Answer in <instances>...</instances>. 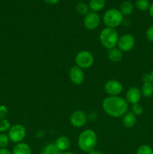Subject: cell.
Returning <instances> with one entry per match:
<instances>
[{"instance_id": "5b68a950", "label": "cell", "mask_w": 153, "mask_h": 154, "mask_svg": "<svg viewBox=\"0 0 153 154\" xmlns=\"http://www.w3.org/2000/svg\"><path fill=\"white\" fill-rule=\"evenodd\" d=\"M76 65L82 69H87L93 66L94 58L93 54L88 51H81L75 57Z\"/></svg>"}, {"instance_id": "7402d4cb", "label": "cell", "mask_w": 153, "mask_h": 154, "mask_svg": "<svg viewBox=\"0 0 153 154\" xmlns=\"http://www.w3.org/2000/svg\"><path fill=\"white\" fill-rule=\"evenodd\" d=\"M135 5L138 10L146 11L149 9L151 5H150L148 0H136V2H135Z\"/></svg>"}, {"instance_id": "83f0119b", "label": "cell", "mask_w": 153, "mask_h": 154, "mask_svg": "<svg viewBox=\"0 0 153 154\" xmlns=\"http://www.w3.org/2000/svg\"><path fill=\"white\" fill-rule=\"evenodd\" d=\"M8 110L5 105H0V118H5L8 115Z\"/></svg>"}, {"instance_id": "d6986e66", "label": "cell", "mask_w": 153, "mask_h": 154, "mask_svg": "<svg viewBox=\"0 0 153 154\" xmlns=\"http://www.w3.org/2000/svg\"><path fill=\"white\" fill-rule=\"evenodd\" d=\"M142 96L146 98H150L153 96V84L152 83H143L140 89Z\"/></svg>"}, {"instance_id": "9c48e42d", "label": "cell", "mask_w": 153, "mask_h": 154, "mask_svg": "<svg viewBox=\"0 0 153 154\" xmlns=\"http://www.w3.org/2000/svg\"><path fill=\"white\" fill-rule=\"evenodd\" d=\"M100 23V17L96 12L90 11L84 17L83 26L87 30L93 31L98 28Z\"/></svg>"}, {"instance_id": "ffe728a7", "label": "cell", "mask_w": 153, "mask_h": 154, "mask_svg": "<svg viewBox=\"0 0 153 154\" xmlns=\"http://www.w3.org/2000/svg\"><path fill=\"white\" fill-rule=\"evenodd\" d=\"M40 154H62V152L57 148L55 144L50 143L44 147Z\"/></svg>"}, {"instance_id": "9a60e30c", "label": "cell", "mask_w": 153, "mask_h": 154, "mask_svg": "<svg viewBox=\"0 0 153 154\" xmlns=\"http://www.w3.org/2000/svg\"><path fill=\"white\" fill-rule=\"evenodd\" d=\"M107 57L108 59L112 63H119L123 58V52L120 51L117 47H116V48H112V49L108 50Z\"/></svg>"}, {"instance_id": "7a4b0ae2", "label": "cell", "mask_w": 153, "mask_h": 154, "mask_svg": "<svg viewBox=\"0 0 153 154\" xmlns=\"http://www.w3.org/2000/svg\"><path fill=\"white\" fill-rule=\"evenodd\" d=\"M97 135L92 129H85L78 136V147L85 153H89L92 150H94L97 146Z\"/></svg>"}, {"instance_id": "4316f807", "label": "cell", "mask_w": 153, "mask_h": 154, "mask_svg": "<svg viewBox=\"0 0 153 154\" xmlns=\"http://www.w3.org/2000/svg\"><path fill=\"white\" fill-rule=\"evenodd\" d=\"M146 36L148 41L153 42V26H151L147 29L146 32Z\"/></svg>"}, {"instance_id": "44dd1931", "label": "cell", "mask_w": 153, "mask_h": 154, "mask_svg": "<svg viewBox=\"0 0 153 154\" xmlns=\"http://www.w3.org/2000/svg\"><path fill=\"white\" fill-rule=\"evenodd\" d=\"M89 7L88 5H87L85 2H79L76 5V11L77 12L78 14L82 15V16H86L88 13Z\"/></svg>"}, {"instance_id": "d6a6232c", "label": "cell", "mask_w": 153, "mask_h": 154, "mask_svg": "<svg viewBox=\"0 0 153 154\" xmlns=\"http://www.w3.org/2000/svg\"><path fill=\"white\" fill-rule=\"evenodd\" d=\"M88 153V154H103L101 152L99 151V150H95V149L93 150H92V151H90L89 153Z\"/></svg>"}, {"instance_id": "ac0fdd59", "label": "cell", "mask_w": 153, "mask_h": 154, "mask_svg": "<svg viewBox=\"0 0 153 154\" xmlns=\"http://www.w3.org/2000/svg\"><path fill=\"white\" fill-rule=\"evenodd\" d=\"M134 10V5L130 1H124L120 5V11L123 16L131 14Z\"/></svg>"}, {"instance_id": "f1b7e54d", "label": "cell", "mask_w": 153, "mask_h": 154, "mask_svg": "<svg viewBox=\"0 0 153 154\" xmlns=\"http://www.w3.org/2000/svg\"><path fill=\"white\" fill-rule=\"evenodd\" d=\"M142 80L143 81V83H152L151 82V76H150V74H145V75H142Z\"/></svg>"}, {"instance_id": "cb8c5ba5", "label": "cell", "mask_w": 153, "mask_h": 154, "mask_svg": "<svg viewBox=\"0 0 153 154\" xmlns=\"http://www.w3.org/2000/svg\"><path fill=\"white\" fill-rule=\"evenodd\" d=\"M136 154H153V149L147 144H142L136 150Z\"/></svg>"}, {"instance_id": "8fae6325", "label": "cell", "mask_w": 153, "mask_h": 154, "mask_svg": "<svg viewBox=\"0 0 153 154\" xmlns=\"http://www.w3.org/2000/svg\"><path fill=\"white\" fill-rule=\"evenodd\" d=\"M68 76L70 81L75 85H80L85 79V74H84L83 69L80 68L76 65L70 68L69 70Z\"/></svg>"}, {"instance_id": "603a6c76", "label": "cell", "mask_w": 153, "mask_h": 154, "mask_svg": "<svg viewBox=\"0 0 153 154\" xmlns=\"http://www.w3.org/2000/svg\"><path fill=\"white\" fill-rule=\"evenodd\" d=\"M11 124L10 122L5 118H0V132L4 133L5 132H8Z\"/></svg>"}, {"instance_id": "2e32d148", "label": "cell", "mask_w": 153, "mask_h": 154, "mask_svg": "<svg viewBox=\"0 0 153 154\" xmlns=\"http://www.w3.org/2000/svg\"><path fill=\"white\" fill-rule=\"evenodd\" d=\"M12 154H32L31 147L25 142L18 143L14 147Z\"/></svg>"}, {"instance_id": "52a82bcc", "label": "cell", "mask_w": 153, "mask_h": 154, "mask_svg": "<svg viewBox=\"0 0 153 154\" xmlns=\"http://www.w3.org/2000/svg\"><path fill=\"white\" fill-rule=\"evenodd\" d=\"M135 45V38L131 34L126 33L118 38L117 48L122 52H129Z\"/></svg>"}, {"instance_id": "277c9868", "label": "cell", "mask_w": 153, "mask_h": 154, "mask_svg": "<svg viewBox=\"0 0 153 154\" xmlns=\"http://www.w3.org/2000/svg\"><path fill=\"white\" fill-rule=\"evenodd\" d=\"M123 15L120 10L117 8H110L104 12L103 16V22L106 27L116 29L123 22Z\"/></svg>"}, {"instance_id": "5bb4252c", "label": "cell", "mask_w": 153, "mask_h": 154, "mask_svg": "<svg viewBox=\"0 0 153 154\" xmlns=\"http://www.w3.org/2000/svg\"><path fill=\"white\" fill-rule=\"evenodd\" d=\"M122 124L124 127L133 128L136 123V116L131 111H128L122 117Z\"/></svg>"}, {"instance_id": "8992f818", "label": "cell", "mask_w": 153, "mask_h": 154, "mask_svg": "<svg viewBox=\"0 0 153 154\" xmlns=\"http://www.w3.org/2000/svg\"><path fill=\"white\" fill-rule=\"evenodd\" d=\"M26 135V131L22 124H14L11 126L8 133L10 141L15 144L22 142L25 139Z\"/></svg>"}, {"instance_id": "4dcf8cb0", "label": "cell", "mask_w": 153, "mask_h": 154, "mask_svg": "<svg viewBox=\"0 0 153 154\" xmlns=\"http://www.w3.org/2000/svg\"><path fill=\"white\" fill-rule=\"evenodd\" d=\"M0 154H12V152L7 148H0Z\"/></svg>"}, {"instance_id": "836d02e7", "label": "cell", "mask_w": 153, "mask_h": 154, "mask_svg": "<svg viewBox=\"0 0 153 154\" xmlns=\"http://www.w3.org/2000/svg\"><path fill=\"white\" fill-rule=\"evenodd\" d=\"M150 76H151V82L153 84V70L152 71L151 73H150Z\"/></svg>"}, {"instance_id": "e0dca14e", "label": "cell", "mask_w": 153, "mask_h": 154, "mask_svg": "<svg viewBox=\"0 0 153 154\" xmlns=\"http://www.w3.org/2000/svg\"><path fill=\"white\" fill-rule=\"evenodd\" d=\"M105 6V0H90L88 7L93 12H98L103 10Z\"/></svg>"}, {"instance_id": "e575fe53", "label": "cell", "mask_w": 153, "mask_h": 154, "mask_svg": "<svg viewBox=\"0 0 153 154\" xmlns=\"http://www.w3.org/2000/svg\"><path fill=\"white\" fill-rule=\"evenodd\" d=\"M62 154H75V153H72V152H70V151H65V152H63V153H62Z\"/></svg>"}, {"instance_id": "6da1fadb", "label": "cell", "mask_w": 153, "mask_h": 154, "mask_svg": "<svg viewBox=\"0 0 153 154\" xmlns=\"http://www.w3.org/2000/svg\"><path fill=\"white\" fill-rule=\"evenodd\" d=\"M129 104L121 96H108L104 99L102 108L110 117L118 118L123 117L128 111Z\"/></svg>"}, {"instance_id": "f546056e", "label": "cell", "mask_w": 153, "mask_h": 154, "mask_svg": "<svg viewBox=\"0 0 153 154\" xmlns=\"http://www.w3.org/2000/svg\"><path fill=\"white\" fill-rule=\"evenodd\" d=\"M58 1L59 0H44V2L45 3H46L48 5H53L57 4L58 2Z\"/></svg>"}, {"instance_id": "484cf974", "label": "cell", "mask_w": 153, "mask_h": 154, "mask_svg": "<svg viewBox=\"0 0 153 154\" xmlns=\"http://www.w3.org/2000/svg\"><path fill=\"white\" fill-rule=\"evenodd\" d=\"M131 112L134 114L136 117L140 116L143 112V108H142V106L140 103L134 104V105H132Z\"/></svg>"}, {"instance_id": "4fadbf2b", "label": "cell", "mask_w": 153, "mask_h": 154, "mask_svg": "<svg viewBox=\"0 0 153 154\" xmlns=\"http://www.w3.org/2000/svg\"><path fill=\"white\" fill-rule=\"evenodd\" d=\"M54 144L56 146L57 148L62 153H63V152L68 151V150L70 147V140L67 136L62 135L56 138Z\"/></svg>"}, {"instance_id": "ba28073f", "label": "cell", "mask_w": 153, "mask_h": 154, "mask_svg": "<svg viewBox=\"0 0 153 154\" xmlns=\"http://www.w3.org/2000/svg\"><path fill=\"white\" fill-rule=\"evenodd\" d=\"M104 91L109 96H118L122 93V84L118 80L112 79L106 81L104 84Z\"/></svg>"}, {"instance_id": "30bf717a", "label": "cell", "mask_w": 153, "mask_h": 154, "mask_svg": "<svg viewBox=\"0 0 153 154\" xmlns=\"http://www.w3.org/2000/svg\"><path fill=\"white\" fill-rule=\"evenodd\" d=\"M88 117L83 111L77 110L74 111L70 117V124L75 128H81L86 123Z\"/></svg>"}, {"instance_id": "d4e9b609", "label": "cell", "mask_w": 153, "mask_h": 154, "mask_svg": "<svg viewBox=\"0 0 153 154\" xmlns=\"http://www.w3.org/2000/svg\"><path fill=\"white\" fill-rule=\"evenodd\" d=\"M10 139L7 134H0V148H7L10 143Z\"/></svg>"}, {"instance_id": "7c38bea8", "label": "cell", "mask_w": 153, "mask_h": 154, "mask_svg": "<svg viewBox=\"0 0 153 154\" xmlns=\"http://www.w3.org/2000/svg\"><path fill=\"white\" fill-rule=\"evenodd\" d=\"M142 97L140 89L136 87H132L128 90L125 95V99L128 104L134 105V104L139 103Z\"/></svg>"}, {"instance_id": "1f68e13d", "label": "cell", "mask_w": 153, "mask_h": 154, "mask_svg": "<svg viewBox=\"0 0 153 154\" xmlns=\"http://www.w3.org/2000/svg\"><path fill=\"white\" fill-rule=\"evenodd\" d=\"M148 12H149V14L153 18V3L150 5L149 9H148Z\"/></svg>"}, {"instance_id": "3957f363", "label": "cell", "mask_w": 153, "mask_h": 154, "mask_svg": "<svg viewBox=\"0 0 153 154\" xmlns=\"http://www.w3.org/2000/svg\"><path fill=\"white\" fill-rule=\"evenodd\" d=\"M118 33L116 29H103L99 35V40L102 46L106 49L110 50L116 48L118 41Z\"/></svg>"}]
</instances>
